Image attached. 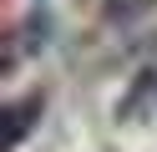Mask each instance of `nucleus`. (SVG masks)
<instances>
[{
  "mask_svg": "<svg viewBox=\"0 0 157 152\" xmlns=\"http://www.w3.org/2000/svg\"><path fill=\"white\" fill-rule=\"evenodd\" d=\"M41 111H46V91H25V96L5 101V122H0V147H5V152H15V147H21V142L36 132Z\"/></svg>",
  "mask_w": 157,
  "mask_h": 152,
  "instance_id": "nucleus-1",
  "label": "nucleus"
},
{
  "mask_svg": "<svg viewBox=\"0 0 157 152\" xmlns=\"http://www.w3.org/2000/svg\"><path fill=\"white\" fill-rule=\"evenodd\" d=\"M46 30H51V20H46L41 10H31L25 20H15V25L5 30V56H0V66H5V71H15L21 61H31L36 51L46 46Z\"/></svg>",
  "mask_w": 157,
  "mask_h": 152,
  "instance_id": "nucleus-2",
  "label": "nucleus"
},
{
  "mask_svg": "<svg viewBox=\"0 0 157 152\" xmlns=\"http://www.w3.org/2000/svg\"><path fill=\"white\" fill-rule=\"evenodd\" d=\"M152 5L157 0H101V15L112 20V25H132V20H142Z\"/></svg>",
  "mask_w": 157,
  "mask_h": 152,
  "instance_id": "nucleus-3",
  "label": "nucleus"
}]
</instances>
